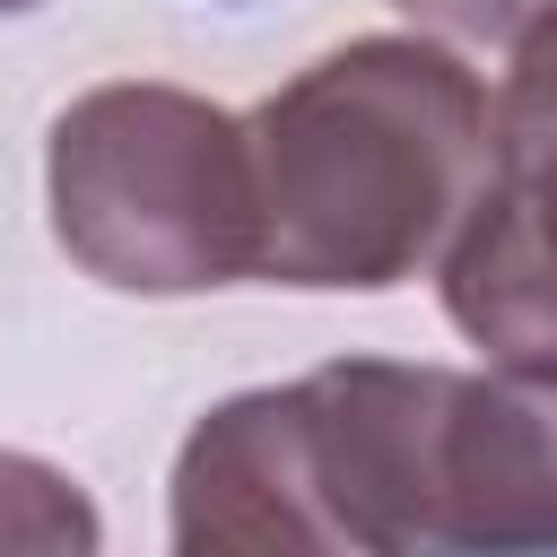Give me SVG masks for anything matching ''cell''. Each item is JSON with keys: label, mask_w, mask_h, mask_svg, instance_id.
<instances>
[{"label": "cell", "mask_w": 557, "mask_h": 557, "mask_svg": "<svg viewBox=\"0 0 557 557\" xmlns=\"http://www.w3.org/2000/svg\"><path fill=\"white\" fill-rule=\"evenodd\" d=\"M174 548H331L296 383L218 400L174 453Z\"/></svg>", "instance_id": "cell-5"}, {"label": "cell", "mask_w": 557, "mask_h": 557, "mask_svg": "<svg viewBox=\"0 0 557 557\" xmlns=\"http://www.w3.org/2000/svg\"><path fill=\"white\" fill-rule=\"evenodd\" d=\"M418 548L461 557H557V383L435 366Z\"/></svg>", "instance_id": "cell-4"}, {"label": "cell", "mask_w": 557, "mask_h": 557, "mask_svg": "<svg viewBox=\"0 0 557 557\" xmlns=\"http://www.w3.org/2000/svg\"><path fill=\"white\" fill-rule=\"evenodd\" d=\"M17 9H35V0H0V17H17Z\"/></svg>", "instance_id": "cell-8"}, {"label": "cell", "mask_w": 557, "mask_h": 557, "mask_svg": "<svg viewBox=\"0 0 557 557\" xmlns=\"http://www.w3.org/2000/svg\"><path fill=\"white\" fill-rule=\"evenodd\" d=\"M44 200L61 252L122 296H200L261 278L252 122L165 87L113 78L52 113Z\"/></svg>", "instance_id": "cell-2"}, {"label": "cell", "mask_w": 557, "mask_h": 557, "mask_svg": "<svg viewBox=\"0 0 557 557\" xmlns=\"http://www.w3.org/2000/svg\"><path fill=\"white\" fill-rule=\"evenodd\" d=\"M435 287L487 366L557 383V0L513 35V70L487 104V183Z\"/></svg>", "instance_id": "cell-3"}, {"label": "cell", "mask_w": 557, "mask_h": 557, "mask_svg": "<svg viewBox=\"0 0 557 557\" xmlns=\"http://www.w3.org/2000/svg\"><path fill=\"white\" fill-rule=\"evenodd\" d=\"M392 9L435 26V35H461V44H513L548 0H392Z\"/></svg>", "instance_id": "cell-7"}, {"label": "cell", "mask_w": 557, "mask_h": 557, "mask_svg": "<svg viewBox=\"0 0 557 557\" xmlns=\"http://www.w3.org/2000/svg\"><path fill=\"white\" fill-rule=\"evenodd\" d=\"M261 278L383 296L444 261L487 183V87L426 35H357L252 113Z\"/></svg>", "instance_id": "cell-1"}, {"label": "cell", "mask_w": 557, "mask_h": 557, "mask_svg": "<svg viewBox=\"0 0 557 557\" xmlns=\"http://www.w3.org/2000/svg\"><path fill=\"white\" fill-rule=\"evenodd\" d=\"M0 548H35V557H87L104 548L96 505L78 496L70 470L35 461V453H0Z\"/></svg>", "instance_id": "cell-6"}]
</instances>
